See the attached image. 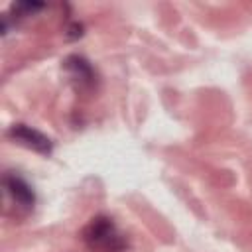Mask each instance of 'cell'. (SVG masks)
I'll use <instances>...</instances> for the list:
<instances>
[{"label": "cell", "mask_w": 252, "mask_h": 252, "mask_svg": "<svg viewBox=\"0 0 252 252\" xmlns=\"http://www.w3.org/2000/svg\"><path fill=\"white\" fill-rule=\"evenodd\" d=\"M85 240L93 248H102V250H120L122 240L114 230V224L110 219L96 217L91 220V224L85 230Z\"/></svg>", "instance_id": "cell-1"}, {"label": "cell", "mask_w": 252, "mask_h": 252, "mask_svg": "<svg viewBox=\"0 0 252 252\" xmlns=\"http://www.w3.org/2000/svg\"><path fill=\"white\" fill-rule=\"evenodd\" d=\"M8 136L12 140H16L20 146L30 148V150H33L37 154H43V156H49L51 150H53V142L45 134H41L39 130L28 126V124H14L8 130Z\"/></svg>", "instance_id": "cell-2"}, {"label": "cell", "mask_w": 252, "mask_h": 252, "mask_svg": "<svg viewBox=\"0 0 252 252\" xmlns=\"http://www.w3.org/2000/svg\"><path fill=\"white\" fill-rule=\"evenodd\" d=\"M2 183H4V189L8 191V195H10L20 207L32 209V207L35 205V193H33L32 185H30L26 179H22L20 175H16V173H6L4 179H2Z\"/></svg>", "instance_id": "cell-3"}, {"label": "cell", "mask_w": 252, "mask_h": 252, "mask_svg": "<svg viewBox=\"0 0 252 252\" xmlns=\"http://www.w3.org/2000/svg\"><path fill=\"white\" fill-rule=\"evenodd\" d=\"M65 69L71 73V77L75 81H79V87H93L94 85V79H96V73L94 69L91 67V63L81 57V55H71L65 59Z\"/></svg>", "instance_id": "cell-4"}]
</instances>
